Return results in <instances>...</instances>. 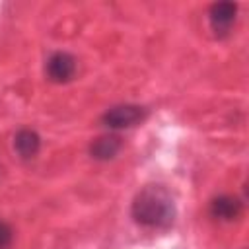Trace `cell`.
I'll list each match as a JSON object with an SVG mask.
<instances>
[{"label":"cell","instance_id":"cell-1","mask_svg":"<svg viewBox=\"0 0 249 249\" xmlns=\"http://www.w3.org/2000/svg\"><path fill=\"white\" fill-rule=\"evenodd\" d=\"M132 216L146 228H167L175 216L173 198L160 185L144 187L132 202Z\"/></svg>","mask_w":249,"mask_h":249},{"label":"cell","instance_id":"cell-2","mask_svg":"<svg viewBox=\"0 0 249 249\" xmlns=\"http://www.w3.org/2000/svg\"><path fill=\"white\" fill-rule=\"evenodd\" d=\"M45 70H47V76L53 82H56V84L68 82L76 74V58L72 54H68V53H62V51L54 53V54L49 56Z\"/></svg>","mask_w":249,"mask_h":249},{"label":"cell","instance_id":"cell-3","mask_svg":"<svg viewBox=\"0 0 249 249\" xmlns=\"http://www.w3.org/2000/svg\"><path fill=\"white\" fill-rule=\"evenodd\" d=\"M235 16H237V4H231V2L212 4L210 12H208L212 31L216 35H226L231 29V25L235 23Z\"/></svg>","mask_w":249,"mask_h":249},{"label":"cell","instance_id":"cell-4","mask_svg":"<svg viewBox=\"0 0 249 249\" xmlns=\"http://www.w3.org/2000/svg\"><path fill=\"white\" fill-rule=\"evenodd\" d=\"M144 117V111L136 105H119V107H113L109 109L105 115H103V123L109 126V128H128L136 123H140Z\"/></svg>","mask_w":249,"mask_h":249},{"label":"cell","instance_id":"cell-5","mask_svg":"<svg viewBox=\"0 0 249 249\" xmlns=\"http://www.w3.org/2000/svg\"><path fill=\"white\" fill-rule=\"evenodd\" d=\"M210 214L218 220H224V222H231L235 218H239L241 214V202L239 198L235 196H230V195H220L216 196L212 202H210Z\"/></svg>","mask_w":249,"mask_h":249},{"label":"cell","instance_id":"cell-6","mask_svg":"<svg viewBox=\"0 0 249 249\" xmlns=\"http://www.w3.org/2000/svg\"><path fill=\"white\" fill-rule=\"evenodd\" d=\"M39 146H41L39 134L35 130H29V128L19 130L14 138V148L21 158H33L39 152Z\"/></svg>","mask_w":249,"mask_h":249},{"label":"cell","instance_id":"cell-7","mask_svg":"<svg viewBox=\"0 0 249 249\" xmlns=\"http://www.w3.org/2000/svg\"><path fill=\"white\" fill-rule=\"evenodd\" d=\"M119 150H121V140L117 136H101L91 144V154L97 160H109L117 156Z\"/></svg>","mask_w":249,"mask_h":249},{"label":"cell","instance_id":"cell-8","mask_svg":"<svg viewBox=\"0 0 249 249\" xmlns=\"http://www.w3.org/2000/svg\"><path fill=\"white\" fill-rule=\"evenodd\" d=\"M12 243V230L6 222L0 220V249H8Z\"/></svg>","mask_w":249,"mask_h":249}]
</instances>
